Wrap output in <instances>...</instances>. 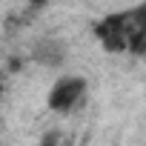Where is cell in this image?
Here are the masks:
<instances>
[{
	"label": "cell",
	"mask_w": 146,
	"mask_h": 146,
	"mask_svg": "<svg viewBox=\"0 0 146 146\" xmlns=\"http://www.w3.org/2000/svg\"><path fill=\"white\" fill-rule=\"evenodd\" d=\"M32 6H43V3H49V0H29Z\"/></svg>",
	"instance_id": "3957f363"
},
{
	"label": "cell",
	"mask_w": 146,
	"mask_h": 146,
	"mask_svg": "<svg viewBox=\"0 0 146 146\" xmlns=\"http://www.w3.org/2000/svg\"><path fill=\"white\" fill-rule=\"evenodd\" d=\"M92 32L106 52L143 57L146 54V0L129 9L103 15L100 20L92 23Z\"/></svg>",
	"instance_id": "6da1fadb"
},
{
	"label": "cell",
	"mask_w": 146,
	"mask_h": 146,
	"mask_svg": "<svg viewBox=\"0 0 146 146\" xmlns=\"http://www.w3.org/2000/svg\"><path fill=\"white\" fill-rule=\"evenodd\" d=\"M86 89H89L86 78H80V75H63L60 80L52 83V89L46 95V106L52 112H57V115H69V112H75L78 103L86 98Z\"/></svg>",
	"instance_id": "7a4b0ae2"
}]
</instances>
